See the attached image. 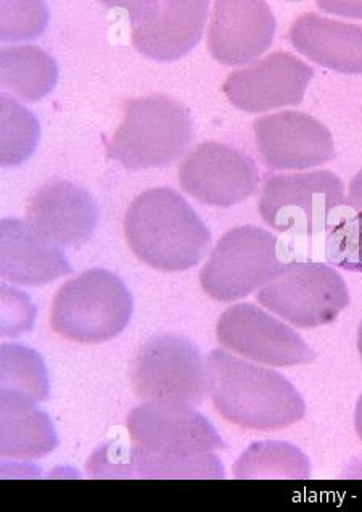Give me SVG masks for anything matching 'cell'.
<instances>
[{
  "label": "cell",
  "instance_id": "15",
  "mask_svg": "<svg viewBox=\"0 0 362 512\" xmlns=\"http://www.w3.org/2000/svg\"><path fill=\"white\" fill-rule=\"evenodd\" d=\"M276 36V18L264 0H218L213 4L208 47L218 62L255 63Z\"/></svg>",
  "mask_w": 362,
  "mask_h": 512
},
{
  "label": "cell",
  "instance_id": "24",
  "mask_svg": "<svg viewBox=\"0 0 362 512\" xmlns=\"http://www.w3.org/2000/svg\"><path fill=\"white\" fill-rule=\"evenodd\" d=\"M325 255L330 265L362 273V210L327 229Z\"/></svg>",
  "mask_w": 362,
  "mask_h": 512
},
{
  "label": "cell",
  "instance_id": "14",
  "mask_svg": "<svg viewBox=\"0 0 362 512\" xmlns=\"http://www.w3.org/2000/svg\"><path fill=\"white\" fill-rule=\"evenodd\" d=\"M256 147L274 171L306 170L335 158V144L321 121L301 112L261 116L253 123Z\"/></svg>",
  "mask_w": 362,
  "mask_h": 512
},
{
  "label": "cell",
  "instance_id": "4",
  "mask_svg": "<svg viewBox=\"0 0 362 512\" xmlns=\"http://www.w3.org/2000/svg\"><path fill=\"white\" fill-rule=\"evenodd\" d=\"M123 115L107 153L128 170L171 165L187 152L194 137L189 110L168 95L124 100Z\"/></svg>",
  "mask_w": 362,
  "mask_h": 512
},
{
  "label": "cell",
  "instance_id": "6",
  "mask_svg": "<svg viewBox=\"0 0 362 512\" xmlns=\"http://www.w3.org/2000/svg\"><path fill=\"white\" fill-rule=\"evenodd\" d=\"M279 239L256 226L231 229L219 239L200 273L203 290L218 302H235L284 271Z\"/></svg>",
  "mask_w": 362,
  "mask_h": 512
},
{
  "label": "cell",
  "instance_id": "8",
  "mask_svg": "<svg viewBox=\"0 0 362 512\" xmlns=\"http://www.w3.org/2000/svg\"><path fill=\"white\" fill-rule=\"evenodd\" d=\"M137 397L200 406L208 389V364L184 335H157L139 348L131 366Z\"/></svg>",
  "mask_w": 362,
  "mask_h": 512
},
{
  "label": "cell",
  "instance_id": "17",
  "mask_svg": "<svg viewBox=\"0 0 362 512\" xmlns=\"http://www.w3.org/2000/svg\"><path fill=\"white\" fill-rule=\"evenodd\" d=\"M0 242V274L7 282L38 287L73 273L62 248L39 236L28 221L5 218Z\"/></svg>",
  "mask_w": 362,
  "mask_h": 512
},
{
  "label": "cell",
  "instance_id": "12",
  "mask_svg": "<svg viewBox=\"0 0 362 512\" xmlns=\"http://www.w3.org/2000/svg\"><path fill=\"white\" fill-rule=\"evenodd\" d=\"M182 190L211 207L229 208L260 186V173L247 153L221 142H203L179 166Z\"/></svg>",
  "mask_w": 362,
  "mask_h": 512
},
{
  "label": "cell",
  "instance_id": "16",
  "mask_svg": "<svg viewBox=\"0 0 362 512\" xmlns=\"http://www.w3.org/2000/svg\"><path fill=\"white\" fill-rule=\"evenodd\" d=\"M28 223L58 247L76 248L94 236L99 208L78 184L54 179L39 187L28 202Z\"/></svg>",
  "mask_w": 362,
  "mask_h": 512
},
{
  "label": "cell",
  "instance_id": "19",
  "mask_svg": "<svg viewBox=\"0 0 362 512\" xmlns=\"http://www.w3.org/2000/svg\"><path fill=\"white\" fill-rule=\"evenodd\" d=\"M36 403L23 393L0 392L2 458L38 459L49 455L57 446L54 424Z\"/></svg>",
  "mask_w": 362,
  "mask_h": 512
},
{
  "label": "cell",
  "instance_id": "22",
  "mask_svg": "<svg viewBox=\"0 0 362 512\" xmlns=\"http://www.w3.org/2000/svg\"><path fill=\"white\" fill-rule=\"evenodd\" d=\"M0 358L2 390L23 393L38 403L49 398L46 364L38 351L23 345L5 343L0 350Z\"/></svg>",
  "mask_w": 362,
  "mask_h": 512
},
{
  "label": "cell",
  "instance_id": "1",
  "mask_svg": "<svg viewBox=\"0 0 362 512\" xmlns=\"http://www.w3.org/2000/svg\"><path fill=\"white\" fill-rule=\"evenodd\" d=\"M132 448L121 469L126 479H224L214 451L226 443L194 406L176 401H145L126 421Z\"/></svg>",
  "mask_w": 362,
  "mask_h": 512
},
{
  "label": "cell",
  "instance_id": "10",
  "mask_svg": "<svg viewBox=\"0 0 362 512\" xmlns=\"http://www.w3.org/2000/svg\"><path fill=\"white\" fill-rule=\"evenodd\" d=\"M131 18L132 44L145 57L173 62L189 54L205 31L208 0L120 2Z\"/></svg>",
  "mask_w": 362,
  "mask_h": 512
},
{
  "label": "cell",
  "instance_id": "23",
  "mask_svg": "<svg viewBox=\"0 0 362 512\" xmlns=\"http://www.w3.org/2000/svg\"><path fill=\"white\" fill-rule=\"evenodd\" d=\"M2 102V165L17 166L31 157L38 145L41 129L33 112L12 99L9 94L0 95Z\"/></svg>",
  "mask_w": 362,
  "mask_h": 512
},
{
  "label": "cell",
  "instance_id": "5",
  "mask_svg": "<svg viewBox=\"0 0 362 512\" xmlns=\"http://www.w3.org/2000/svg\"><path fill=\"white\" fill-rule=\"evenodd\" d=\"M132 318V295L107 269H87L55 295L50 326L65 339L103 343L115 339Z\"/></svg>",
  "mask_w": 362,
  "mask_h": 512
},
{
  "label": "cell",
  "instance_id": "3",
  "mask_svg": "<svg viewBox=\"0 0 362 512\" xmlns=\"http://www.w3.org/2000/svg\"><path fill=\"white\" fill-rule=\"evenodd\" d=\"M124 236L139 260L165 273L194 268L211 244V232L194 208L166 187L137 195L124 216Z\"/></svg>",
  "mask_w": 362,
  "mask_h": 512
},
{
  "label": "cell",
  "instance_id": "25",
  "mask_svg": "<svg viewBox=\"0 0 362 512\" xmlns=\"http://www.w3.org/2000/svg\"><path fill=\"white\" fill-rule=\"evenodd\" d=\"M0 36L2 41H23L33 39L44 33L49 10L44 2H21V0H4L0 4Z\"/></svg>",
  "mask_w": 362,
  "mask_h": 512
},
{
  "label": "cell",
  "instance_id": "13",
  "mask_svg": "<svg viewBox=\"0 0 362 512\" xmlns=\"http://www.w3.org/2000/svg\"><path fill=\"white\" fill-rule=\"evenodd\" d=\"M313 75V68L295 55L274 52L227 76L223 92L243 112H268L300 105Z\"/></svg>",
  "mask_w": 362,
  "mask_h": 512
},
{
  "label": "cell",
  "instance_id": "20",
  "mask_svg": "<svg viewBox=\"0 0 362 512\" xmlns=\"http://www.w3.org/2000/svg\"><path fill=\"white\" fill-rule=\"evenodd\" d=\"M57 79V63L41 47H4L0 52L2 86L26 102L46 97L54 89Z\"/></svg>",
  "mask_w": 362,
  "mask_h": 512
},
{
  "label": "cell",
  "instance_id": "9",
  "mask_svg": "<svg viewBox=\"0 0 362 512\" xmlns=\"http://www.w3.org/2000/svg\"><path fill=\"white\" fill-rule=\"evenodd\" d=\"M256 298L264 308L301 329L334 323L350 305V292L337 269L303 261H290Z\"/></svg>",
  "mask_w": 362,
  "mask_h": 512
},
{
  "label": "cell",
  "instance_id": "27",
  "mask_svg": "<svg viewBox=\"0 0 362 512\" xmlns=\"http://www.w3.org/2000/svg\"><path fill=\"white\" fill-rule=\"evenodd\" d=\"M354 426H356V430H358V435L362 442V395L358 400V405H356V413H354Z\"/></svg>",
  "mask_w": 362,
  "mask_h": 512
},
{
  "label": "cell",
  "instance_id": "26",
  "mask_svg": "<svg viewBox=\"0 0 362 512\" xmlns=\"http://www.w3.org/2000/svg\"><path fill=\"white\" fill-rule=\"evenodd\" d=\"M348 205H350L353 210H362V171H359V173L351 179Z\"/></svg>",
  "mask_w": 362,
  "mask_h": 512
},
{
  "label": "cell",
  "instance_id": "11",
  "mask_svg": "<svg viewBox=\"0 0 362 512\" xmlns=\"http://www.w3.org/2000/svg\"><path fill=\"white\" fill-rule=\"evenodd\" d=\"M216 335L227 350L272 368H290L316 360V353L297 331L253 303L227 308L219 318Z\"/></svg>",
  "mask_w": 362,
  "mask_h": 512
},
{
  "label": "cell",
  "instance_id": "18",
  "mask_svg": "<svg viewBox=\"0 0 362 512\" xmlns=\"http://www.w3.org/2000/svg\"><path fill=\"white\" fill-rule=\"evenodd\" d=\"M288 39L300 54L321 67L362 75V26L303 13L293 21Z\"/></svg>",
  "mask_w": 362,
  "mask_h": 512
},
{
  "label": "cell",
  "instance_id": "21",
  "mask_svg": "<svg viewBox=\"0 0 362 512\" xmlns=\"http://www.w3.org/2000/svg\"><path fill=\"white\" fill-rule=\"evenodd\" d=\"M311 464L297 446L284 442L251 445L234 467L235 479H309Z\"/></svg>",
  "mask_w": 362,
  "mask_h": 512
},
{
  "label": "cell",
  "instance_id": "2",
  "mask_svg": "<svg viewBox=\"0 0 362 512\" xmlns=\"http://www.w3.org/2000/svg\"><path fill=\"white\" fill-rule=\"evenodd\" d=\"M206 364L214 408L231 424L272 432L292 426L305 416V401L279 372L240 360L224 350L211 351Z\"/></svg>",
  "mask_w": 362,
  "mask_h": 512
},
{
  "label": "cell",
  "instance_id": "7",
  "mask_svg": "<svg viewBox=\"0 0 362 512\" xmlns=\"http://www.w3.org/2000/svg\"><path fill=\"white\" fill-rule=\"evenodd\" d=\"M345 203V186L332 171L269 174L260 213L274 231L313 237L332 226V213Z\"/></svg>",
  "mask_w": 362,
  "mask_h": 512
},
{
  "label": "cell",
  "instance_id": "28",
  "mask_svg": "<svg viewBox=\"0 0 362 512\" xmlns=\"http://www.w3.org/2000/svg\"><path fill=\"white\" fill-rule=\"evenodd\" d=\"M358 350H359V355H361V358H362V323H361V326H359V332H358Z\"/></svg>",
  "mask_w": 362,
  "mask_h": 512
}]
</instances>
